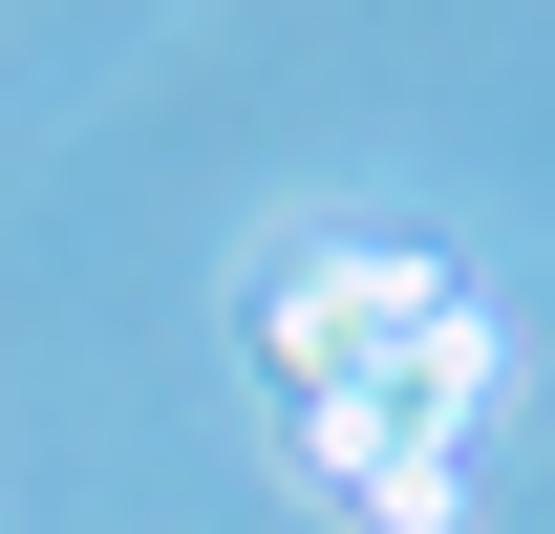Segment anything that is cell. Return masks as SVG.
<instances>
[{
  "mask_svg": "<svg viewBox=\"0 0 555 534\" xmlns=\"http://www.w3.org/2000/svg\"><path fill=\"white\" fill-rule=\"evenodd\" d=\"M427 300H449L427 257H385V236H343V257H299V278L257 300V364H278L299 406H321V385H363V364H385V342H406Z\"/></svg>",
  "mask_w": 555,
  "mask_h": 534,
  "instance_id": "cell-1",
  "label": "cell"
}]
</instances>
